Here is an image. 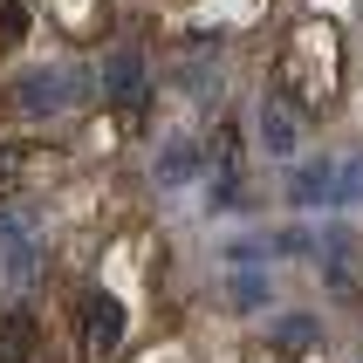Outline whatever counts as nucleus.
Masks as SVG:
<instances>
[{
	"label": "nucleus",
	"instance_id": "f257e3e1",
	"mask_svg": "<svg viewBox=\"0 0 363 363\" xmlns=\"http://www.w3.org/2000/svg\"><path fill=\"white\" fill-rule=\"evenodd\" d=\"M343 69H350V48H343V28L336 21H295L274 48V96L288 110H329L343 96Z\"/></svg>",
	"mask_w": 363,
	"mask_h": 363
},
{
	"label": "nucleus",
	"instance_id": "f03ea898",
	"mask_svg": "<svg viewBox=\"0 0 363 363\" xmlns=\"http://www.w3.org/2000/svg\"><path fill=\"white\" fill-rule=\"evenodd\" d=\"M123 323H130V315H123V302H117V295H110V288H89V295L76 302L82 357H89V363H110V357L123 350Z\"/></svg>",
	"mask_w": 363,
	"mask_h": 363
},
{
	"label": "nucleus",
	"instance_id": "7ed1b4c3",
	"mask_svg": "<svg viewBox=\"0 0 363 363\" xmlns=\"http://www.w3.org/2000/svg\"><path fill=\"white\" fill-rule=\"evenodd\" d=\"M213 164H220L213 206H233V192H240V123H220L213 130Z\"/></svg>",
	"mask_w": 363,
	"mask_h": 363
},
{
	"label": "nucleus",
	"instance_id": "20e7f679",
	"mask_svg": "<svg viewBox=\"0 0 363 363\" xmlns=\"http://www.w3.org/2000/svg\"><path fill=\"white\" fill-rule=\"evenodd\" d=\"M261 144H267V158H295V144H302V130H295V110H288L281 96H267V103H261Z\"/></svg>",
	"mask_w": 363,
	"mask_h": 363
},
{
	"label": "nucleus",
	"instance_id": "39448f33",
	"mask_svg": "<svg viewBox=\"0 0 363 363\" xmlns=\"http://www.w3.org/2000/svg\"><path fill=\"white\" fill-rule=\"evenodd\" d=\"M103 82H110V96H117L123 110L138 117V96H144V62H138V55H110V62H103Z\"/></svg>",
	"mask_w": 363,
	"mask_h": 363
},
{
	"label": "nucleus",
	"instance_id": "423d86ee",
	"mask_svg": "<svg viewBox=\"0 0 363 363\" xmlns=\"http://www.w3.org/2000/svg\"><path fill=\"white\" fill-rule=\"evenodd\" d=\"M0 363H35V315H0Z\"/></svg>",
	"mask_w": 363,
	"mask_h": 363
},
{
	"label": "nucleus",
	"instance_id": "0eeeda50",
	"mask_svg": "<svg viewBox=\"0 0 363 363\" xmlns=\"http://www.w3.org/2000/svg\"><path fill=\"white\" fill-rule=\"evenodd\" d=\"M21 103H28V110H62V103H69V76H62V69H35V76L21 82Z\"/></svg>",
	"mask_w": 363,
	"mask_h": 363
},
{
	"label": "nucleus",
	"instance_id": "6e6552de",
	"mask_svg": "<svg viewBox=\"0 0 363 363\" xmlns=\"http://www.w3.org/2000/svg\"><path fill=\"white\" fill-rule=\"evenodd\" d=\"M295 199H302V206H329V199H336V164H302V172H295Z\"/></svg>",
	"mask_w": 363,
	"mask_h": 363
},
{
	"label": "nucleus",
	"instance_id": "1a4fd4ad",
	"mask_svg": "<svg viewBox=\"0 0 363 363\" xmlns=\"http://www.w3.org/2000/svg\"><path fill=\"white\" fill-rule=\"evenodd\" d=\"M28 172H35V144H0V199H14Z\"/></svg>",
	"mask_w": 363,
	"mask_h": 363
},
{
	"label": "nucleus",
	"instance_id": "9d476101",
	"mask_svg": "<svg viewBox=\"0 0 363 363\" xmlns=\"http://www.w3.org/2000/svg\"><path fill=\"white\" fill-rule=\"evenodd\" d=\"M21 41H28V7L21 0H0V55H14Z\"/></svg>",
	"mask_w": 363,
	"mask_h": 363
},
{
	"label": "nucleus",
	"instance_id": "9b49d317",
	"mask_svg": "<svg viewBox=\"0 0 363 363\" xmlns=\"http://www.w3.org/2000/svg\"><path fill=\"white\" fill-rule=\"evenodd\" d=\"M363 199V158H350V164H336V199L329 206H357Z\"/></svg>",
	"mask_w": 363,
	"mask_h": 363
},
{
	"label": "nucleus",
	"instance_id": "f8f14e48",
	"mask_svg": "<svg viewBox=\"0 0 363 363\" xmlns=\"http://www.w3.org/2000/svg\"><path fill=\"white\" fill-rule=\"evenodd\" d=\"M192 172H199V151H192V144H179V151H164V164H158V179H164V185L192 179Z\"/></svg>",
	"mask_w": 363,
	"mask_h": 363
},
{
	"label": "nucleus",
	"instance_id": "ddd939ff",
	"mask_svg": "<svg viewBox=\"0 0 363 363\" xmlns=\"http://www.w3.org/2000/svg\"><path fill=\"white\" fill-rule=\"evenodd\" d=\"M274 336H281V343H315V329H308L302 315H295V323H281V329H274Z\"/></svg>",
	"mask_w": 363,
	"mask_h": 363
}]
</instances>
